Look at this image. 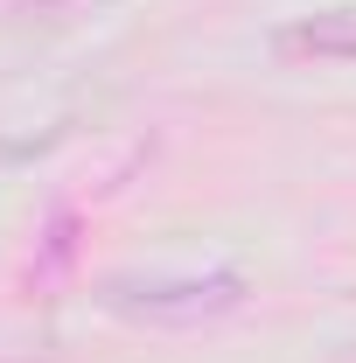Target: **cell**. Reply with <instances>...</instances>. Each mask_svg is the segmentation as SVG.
<instances>
[{
    "label": "cell",
    "mask_w": 356,
    "mask_h": 363,
    "mask_svg": "<svg viewBox=\"0 0 356 363\" xmlns=\"http://www.w3.org/2000/svg\"><path fill=\"white\" fill-rule=\"evenodd\" d=\"M70 259H77V217L63 210V217H49V245H43V259L28 266V279H35V286H49Z\"/></svg>",
    "instance_id": "3"
},
{
    "label": "cell",
    "mask_w": 356,
    "mask_h": 363,
    "mask_svg": "<svg viewBox=\"0 0 356 363\" xmlns=\"http://www.w3.org/2000/svg\"><path fill=\"white\" fill-rule=\"evenodd\" d=\"M98 301L133 328H203L245 308V272L210 266V272H112Z\"/></svg>",
    "instance_id": "1"
},
{
    "label": "cell",
    "mask_w": 356,
    "mask_h": 363,
    "mask_svg": "<svg viewBox=\"0 0 356 363\" xmlns=\"http://www.w3.org/2000/svg\"><path fill=\"white\" fill-rule=\"evenodd\" d=\"M335 363H356V350H350V357H335Z\"/></svg>",
    "instance_id": "4"
},
{
    "label": "cell",
    "mask_w": 356,
    "mask_h": 363,
    "mask_svg": "<svg viewBox=\"0 0 356 363\" xmlns=\"http://www.w3.org/2000/svg\"><path fill=\"white\" fill-rule=\"evenodd\" d=\"M272 49L287 63H356V14H308V21H287Z\"/></svg>",
    "instance_id": "2"
}]
</instances>
